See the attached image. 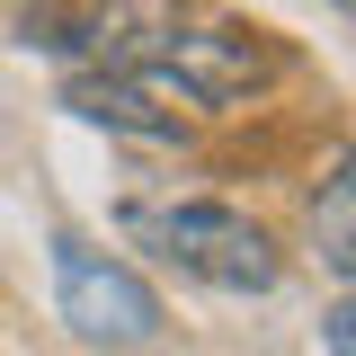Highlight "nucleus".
<instances>
[{
    "label": "nucleus",
    "instance_id": "2",
    "mask_svg": "<svg viewBox=\"0 0 356 356\" xmlns=\"http://www.w3.org/2000/svg\"><path fill=\"white\" fill-rule=\"evenodd\" d=\"M276 72H285V44L250 36V27H205V36H187V27H178L170 54H161V63H143L134 81L152 89L161 107H241V98H259Z\"/></svg>",
    "mask_w": 356,
    "mask_h": 356
},
{
    "label": "nucleus",
    "instance_id": "4",
    "mask_svg": "<svg viewBox=\"0 0 356 356\" xmlns=\"http://www.w3.org/2000/svg\"><path fill=\"white\" fill-rule=\"evenodd\" d=\"M187 18V0H81L72 18H27V44L89 54V72H143L161 63Z\"/></svg>",
    "mask_w": 356,
    "mask_h": 356
},
{
    "label": "nucleus",
    "instance_id": "1",
    "mask_svg": "<svg viewBox=\"0 0 356 356\" xmlns=\"http://www.w3.org/2000/svg\"><path fill=\"white\" fill-rule=\"evenodd\" d=\"M125 232L143 250H161L178 276L214 285V294H267L285 276V250L250 214H232V205H134Z\"/></svg>",
    "mask_w": 356,
    "mask_h": 356
},
{
    "label": "nucleus",
    "instance_id": "5",
    "mask_svg": "<svg viewBox=\"0 0 356 356\" xmlns=\"http://www.w3.org/2000/svg\"><path fill=\"white\" fill-rule=\"evenodd\" d=\"M63 107L81 125H107V134H134V143H178V107H161L134 72H81L63 89Z\"/></svg>",
    "mask_w": 356,
    "mask_h": 356
},
{
    "label": "nucleus",
    "instance_id": "7",
    "mask_svg": "<svg viewBox=\"0 0 356 356\" xmlns=\"http://www.w3.org/2000/svg\"><path fill=\"white\" fill-rule=\"evenodd\" d=\"M356 312L348 303H330V321H321V339H330V356H356V330H348Z\"/></svg>",
    "mask_w": 356,
    "mask_h": 356
},
{
    "label": "nucleus",
    "instance_id": "3",
    "mask_svg": "<svg viewBox=\"0 0 356 356\" xmlns=\"http://www.w3.org/2000/svg\"><path fill=\"white\" fill-rule=\"evenodd\" d=\"M54 294H63L72 339H89V348H152L161 339V294L107 250L54 241Z\"/></svg>",
    "mask_w": 356,
    "mask_h": 356
},
{
    "label": "nucleus",
    "instance_id": "6",
    "mask_svg": "<svg viewBox=\"0 0 356 356\" xmlns=\"http://www.w3.org/2000/svg\"><path fill=\"white\" fill-rule=\"evenodd\" d=\"M312 232H321V259L348 276V267H356V232H348V178H330V205L312 214Z\"/></svg>",
    "mask_w": 356,
    "mask_h": 356
}]
</instances>
